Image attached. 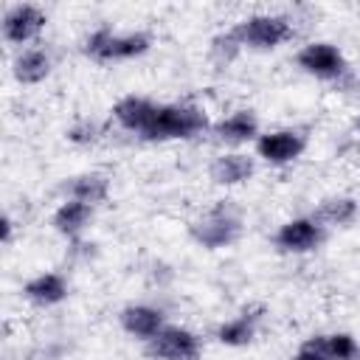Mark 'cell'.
I'll return each mask as SVG.
<instances>
[{
  "mask_svg": "<svg viewBox=\"0 0 360 360\" xmlns=\"http://www.w3.org/2000/svg\"><path fill=\"white\" fill-rule=\"evenodd\" d=\"M200 338L186 326H163L152 340H146V354L152 360H197Z\"/></svg>",
  "mask_w": 360,
  "mask_h": 360,
  "instance_id": "5",
  "label": "cell"
},
{
  "mask_svg": "<svg viewBox=\"0 0 360 360\" xmlns=\"http://www.w3.org/2000/svg\"><path fill=\"white\" fill-rule=\"evenodd\" d=\"M231 31L236 34L242 48L273 51L292 37V22L287 14H250L239 20Z\"/></svg>",
  "mask_w": 360,
  "mask_h": 360,
  "instance_id": "4",
  "label": "cell"
},
{
  "mask_svg": "<svg viewBox=\"0 0 360 360\" xmlns=\"http://www.w3.org/2000/svg\"><path fill=\"white\" fill-rule=\"evenodd\" d=\"M22 295L37 307H53L68 298V278L62 273H39L25 281Z\"/></svg>",
  "mask_w": 360,
  "mask_h": 360,
  "instance_id": "14",
  "label": "cell"
},
{
  "mask_svg": "<svg viewBox=\"0 0 360 360\" xmlns=\"http://www.w3.org/2000/svg\"><path fill=\"white\" fill-rule=\"evenodd\" d=\"M51 53L45 48H25L14 56L11 62V73L20 84H39L48 79L51 73Z\"/></svg>",
  "mask_w": 360,
  "mask_h": 360,
  "instance_id": "16",
  "label": "cell"
},
{
  "mask_svg": "<svg viewBox=\"0 0 360 360\" xmlns=\"http://www.w3.org/2000/svg\"><path fill=\"white\" fill-rule=\"evenodd\" d=\"M323 225L315 217H292L276 231L273 242L284 253H309L323 242Z\"/></svg>",
  "mask_w": 360,
  "mask_h": 360,
  "instance_id": "8",
  "label": "cell"
},
{
  "mask_svg": "<svg viewBox=\"0 0 360 360\" xmlns=\"http://www.w3.org/2000/svg\"><path fill=\"white\" fill-rule=\"evenodd\" d=\"M298 68L315 79H326V82H335L346 73V59L340 53L338 45L332 42H307L298 56H295Z\"/></svg>",
  "mask_w": 360,
  "mask_h": 360,
  "instance_id": "7",
  "label": "cell"
},
{
  "mask_svg": "<svg viewBox=\"0 0 360 360\" xmlns=\"http://www.w3.org/2000/svg\"><path fill=\"white\" fill-rule=\"evenodd\" d=\"M118 321H121V329L127 335L138 338V340H152L166 326L163 309L149 307V304H129V307H124Z\"/></svg>",
  "mask_w": 360,
  "mask_h": 360,
  "instance_id": "10",
  "label": "cell"
},
{
  "mask_svg": "<svg viewBox=\"0 0 360 360\" xmlns=\"http://www.w3.org/2000/svg\"><path fill=\"white\" fill-rule=\"evenodd\" d=\"M239 233H242V217L225 200H219L202 217H197V219L188 222V236L197 245L208 248V250H219V248L233 245L239 239Z\"/></svg>",
  "mask_w": 360,
  "mask_h": 360,
  "instance_id": "2",
  "label": "cell"
},
{
  "mask_svg": "<svg viewBox=\"0 0 360 360\" xmlns=\"http://www.w3.org/2000/svg\"><path fill=\"white\" fill-rule=\"evenodd\" d=\"M68 188V197L70 200H79V202H87V205H98L110 197V177L101 174V172H84V174H76L70 177V183H65Z\"/></svg>",
  "mask_w": 360,
  "mask_h": 360,
  "instance_id": "17",
  "label": "cell"
},
{
  "mask_svg": "<svg viewBox=\"0 0 360 360\" xmlns=\"http://www.w3.org/2000/svg\"><path fill=\"white\" fill-rule=\"evenodd\" d=\"M357 129H360V118H357Z\"/></svg>",
  "mask_w": 360,
  "mask_h": 360,
  "instance_id": "25",
  "label": "cell"
},
{
  "mask_svg": "<svg viewBox=\"0 0 360 360\" xmlns=\"http://www.w3.org/2000/svg\"><path fill=\"white\" fill-rule=\"evenodd\" d=\"M158 104L152 98H143V96H124L112 104V118L118 121L121 129L127 132H135V135H143V129L149 127L152 115H155Z\"/></svg>",
  "mask_w": 360,
  "mask_h": 360,
  "instance_id": "13",
  "label": "cell"
},
{
  "mask_svg": "<svg viewBox=\"0 0 360 360\" xmlns=\"http://www.w3.org/2000/svg\"><path fill=\"white\" fill-rule=\"evenodd\" d=\"M357 217H360V205L354 197H346V194L321 200V205L315 211V219L321 225H338V228H349Z\"/></svg>",
  "mask_w": 360,
  "mask_h": 360,
  "instance_id": "18",
  "label": "cell"
},
{
  "mask_svg": "<svg viewBox=\"0 0 360 360\" xmlns=\"http://www.w3.org/2000/svg\"><path fill=\"white\" fill-rule=\"evenodd\" d=\"M222 346H233V349H242V346H248V343H253V338H256V315L253 312H239V315H233L231 321H225V323H219L217 326V335H214Z\"/></svg>",
  "mask_w": 360,
  "mask_h": 360,
  "instance_id": "19",
  "label": "cell"
},
{
  "mask_svg": "<svg viewBox=\"0 0 360 360\" xmlns=\"http://www.w3.org/2000/svg\"><path fill=\"white\" fill-rule=\"evenodd\" d=\"M239 51H242V45H239V39H236L233 31H222V34H217L211 39V56L217 62H222V65H228L231 59H236Z\"/></svg>",
  "mask_w": 360,
  "mask_h": 360,
  "instance_id": "21",
  "label": "cell"
},
{
  "mask_svg": "<svg viewBox=\"0 0 360 360\" xmlns=\"http://www.w3.org/2000/svg\"><path fill=\"white\" fill-rule=\"evenodd\" d=\"M93 219V205H87V202H79V200H62L59 202V208L53 211V217H51V225H53V231L56 233H62L65 239H76L84 228H87V222Z\"/></svg>",
  "mask_w": 360,
  "mask_h": 360,
  "instance_id": "15",
  "label": "cell"
},
{
  "mask_svg": "<svg viewBox=\"0 0 360 360\" xmlns=\"http://www.w3.org/2000/svg\"><path fill=\"white\" fill-rule=\"evenodd\" d=\"M48 17L34 3H14L3 11V39L11 45H25L37 39L45 28Z\"/></svg>",
  "mask_w": 360,
  "mask_h": 360,
  "instance_id": "6",
  "label": "cell"
},
{
  "mask_svg": "<svg viewBox=\"0 0 360 360\" xmlns=\"http://www.w3.org/2000/svg\"><path fill=\"white\" fill-rule=\"evenodd\" d=\"M149 45H152V37L143 31L115 34L110 25H101L84 37L82 51L96 62H124V59H135L146 53Z\"/></svg>",
  "mask_w": 360,
  "mask_h": 360,
  "instance_id": "3",
  "label": "cell"
},
{
  "mask_svg": "<svg viewBox=\"0 0 360 360\" xmlns=\"http://www.w3.org/2000/svg\"><path fill=\"white\" fill-rule=\"evenodd\" d=\"M290 360H326V354H323V349H321V335L304 340V343L298 346V352H295Z\"/></svg>",
  "mask_w": 360,
  "mask_h": 360,
  "instance_id": "23",
  "label": "cell"
},
{
  "mask_svg": "<svg viewBox=\"0 0 360 360\" xmlns=\"http://www.w3.org/2000/svg\"><path fill=\"white\" fill-rule=\"evenodd\" d=\"M11 236H14V222H11V217L6 214V217H3V245H8Z\"/></svg>",
  "mask_w": 360,
  "mask_h": 360,
  "instance_id": "24",
  "label": "cell"
},
{
  "mask_svg": "<svg viewBox=\"0 0 360 360\" xmlns=\"http://www.w3.org/2000/svg\"><path fill=\"white\" fill-rule=\"evenodd\" d=\"M214 141L219 143H248L259 138V118L253 115V110H233L231 115H225L222 121H217L211 127Z\"/></svg>",
  "mask_w": 360,
  "mask_h": 360,
  "instance_id": "12",
  "label": "cell"
},
{
  "mask_svg": "<svg viewBox=\"0 0 360 360\" xmlns=\"http://www.w3.org/2000/svg\"><path fill=\"white\" fill-rule=\"evenodd\" d=\"M65 138H68L70 143H76V146H90V143L98 141V124L90 121V118H79L76 124L68 127Z\"/></svg>",
  "mask_w": 360,
  "mask_h": 360,
  "instance_id": "22",
  "label": "cell"
},
{
  "mask_svg": "<svg viewBox=\"0 0 360 360\" xmlns=\"http://www.w3.org/2000/svg\"><path fill=\"white\" fill-rule=\"evenodd\" d=\"M208 129V115L197 104H158L149 127L143 129V141H188Z\"/></svg>",
  "mask_w": 360,
  "mask_h": 360,
  "instance_id": "1",
  "label": "cell"
},
{
  "mask_svg": "<svg viewBox=\"0 0 360 360\" xmlns=\"http://www.w3.org/2000/svg\"><path fill=\"white\" fill-rule=\"evenodd\" d=\"M256 172V163L250 155L245 152H222L211 160L208 166V174L217 186H239V183H248Z\"/></svg>",
  "mask_w": 360,
  "mask_h": 360,
  "instance_id": "11",
  "label": "cell"
},
{
  "mask_svg": "<svg viewBox=\"0 0 360 360\" xmlns=\"http://www.w3.org/2000/svg\"><path fill=\"white\" fill-rule=\"evenodd\" d=\"M321 349H323L326 360H360V343L349 332L321 335Z\"/></svg>",
  "mask_w": 360,
  "mask_h": 360,
  "instance_id": "20",
  "label": "cell"
},
{
  "mask_svg": "<svg viewBox=\"0 0 360 360\" xmlns=\"http://www.w3.org/2000/svg\"><path fill=\"white\" fill-rule=\"evenodd\" d=\"M304 149H307V138L298 129H273L256 138V155L273 166L298 160Z\"/></svg>",
  "mask_w": 360,
  "mask_h": 360,
  "instance_id": "9",
  "label": "cell"
}]
</instances>
